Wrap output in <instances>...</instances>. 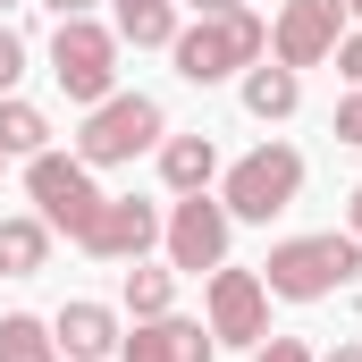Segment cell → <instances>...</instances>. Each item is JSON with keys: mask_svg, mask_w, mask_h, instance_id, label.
Listing matches in <instances>:
<instances>
[{"mask_svg": "<svg viewBox=\"0 0 362 362\" xmlns=\"http://www.w3.org/2000/svg\"><path fill=\"white\" fill-rule=\"evenodd\" d=\"M169 303H177V270H144V262L127 270V312L135 320H160Z\"/></svg>", "mask_w": 362, "mask_h": 362, "instance_id": "d6986e66", "label": "cell"}, {"mask_svg": "<svg viewBox=\"0 0 362 362\" xmlns=\"http://www.w3.org/2000/svg\"><path fill=\"white\" fill-rule=\"evenodd\" d=\"M346 236H362V185L346 194Z\"/></svg>", "mask_w": 362, "mask_h": 362, "instance_id": "d4e9b609", "label": "cell"}, {"mask_svg": "<svg viewBox=\"0 0 362 362\" xmlns=\"http://www.w3.org/2000/svg\"><path fill=\"white\" fill-rule=\"evenodd\" d=\"M362 270V236H286L270 245V262H262V286L286 295V303H320V295H337L346 278Z\"/></svg>", "mask_w": 362, "mask_h": 362, "instance_id": "7a4b0ae2", "label": "cell"}, {"mask_svg": "<svg viewBox=\"0 0 362 362\" xmlns=\"http://www.w3.org/2000/svg\"><path fill=\"white\" fill-rule=\"evenodd\" d=\"M0 362H59L51 320H34V312H8V320H0Z\"/></svg>", "mask_w": 362, "mask_h": 362, "instance_id": "ac0fdd59", "label": "cell"}, {"mask_svg": "<svg viewBox=\"0 0 362 362\" xmlns=\"http://www.w3.org/2000/svg\"><path fill=\"white\" fill-rule=\"evenodd\" d=\"M42 8H51V17H85L93 0H42Z\"/></svg>", "mask_w": 362, "mask_h": 362, "instance_id": "484cf974", "label": "cell"}, {"mask_svg": "<svg viewBox=\"0 0 362 362\" xmlns=\"http://www.w3.org/2000/svg\"><path fill=\"white\" fill-rule=\"evenodd\" d=\"M202 303H211L202 320H211L219 346H262V337H270V286H262L253 270H228V262H219Z\"/></svg>", "mask_w": 362, "mask_h": 362, "instance_id": "ba28073f", "label": "cell"}, {"mask_svg": "<svg viewBox=\"0 0 362 362\" xmlns=\"http://www.w3.org/2000/svg\"><path fill=\"white\" fill-rule=\"evenodd\" d=\"M51 262V219H0V278H34Z\"/></svg>", "mask_w": 362, "mask_h": 362, "instance_id": "9a60e30c", "label": "cell"}, {"mask_svg": "<svg viewBox=\"0 0 362 362\" xmlns=\"http://www.w3.org/2000/svg\"><path fill=\"white\" fill-rule=\"evenodd\" d=\"M51 76L68 101H110L118 93V34L110 25H93V17H59V34H51Z\"/></svg>", "mask_w": 362, "mask_h": 362, "instance_id": "277c9868", "label": "cell"}, {"mask_svg": "<svg viewBox=\"0 0 362 362\" xmlns=\"http://www.w3.org/2000/svg\"><path fill=\"white\" fill-rule=\"evenodd\" d=\"M194 17H228V8H245V0H185Z\"/></svg>", "mask_w": 362, "mask_h": 362, "instance_id": "cb8c5ba5", "label": "cell"}, {"mask_svg": "<svg viewBox=\"0 0 362 362\" xmlns=\"http://www.w3.org/2000/svg\"><path fill=\"white\" fill-rule=\"evenodd\" d=\"M0 152H8V160L51 152V118H42L34 101H8V93H0Z\"/></svg>", "mask_w": 362, "mask_h": 362, "instance_id": "2e32d148", "label": "cell"}, {"mask_svg": "<svg viewBox=\"0 0 362 362\" xmlns=\"http://www.w3.org/2000/svg\"><path fill=\"white\" fill-rule=\"evenodd\" d=\"M337 144H362V85L337 101Z\"/></svg>", "mask_w": 362, "mask_h": 362, "instance_id": "7402d4cb", "label": "cell"}, {"mask_svg": "<svg viewBox=\"0 0 362 362\" xmlns=\"http://www.w3.org/2000/svg\"><path fill=\"white\" fill-rule=\"evenodd\" d=\"M211 320H177V312H160V320H135L127 337H118V362H211Z\"/></svg>", "mask_w": 362, "mask_h": 362, "instance_id": "8fae6325", "label": "cell"}, {"mask_svg": "<svg viewBox=\"0 0 362 362\" xmlns=\"http://www.w3.org/2000/svg\"><path fill=\"white\" fill-rule=\"evenodd\" d=\"M295 194H303V152H295V144H262V152H245V160L228 169V185H219L228 219H278Z\"/></svg>", "mask_w": 362, "mask_h": 362, "instance_id": "5b68a950", "label": "cell"}, {"mask_svg": "<svg viewBox=\"0 0 362 362\" xmlns=\"http://www.w3.org/2000/svg\"><path fill=\"white\" fill-rule=\"evenodd\" d=\"M337 17H346V0H286V8H278V25H270L278 68H295V76H303V68H320V59L346 42V25H337Z\"/></svg>", "mask_w": 362, "mask_h": 362, "instance_id": "9c48e42d", "label": "cell"}, {"mask_svg": "<svg viewBox=\"0 0 362 362\" xmlns=\"http://www.w3.org/2000/svg\"><path fill=\"white\" fill-rule=\"evenodd\" d=\"M152 144H160V101L152 93H110V101H93V118L76 127V160L85 169H118V160H135Z\"/></svg>", "mask_w": 362, "mask_h": 362, "instance_id": "3957f363", "label": "cell"}, {"mask_svg": "<svg viewBox=\"0 0 362 362\" xmlns=\"http://www.w3.org/2000/svg\"><path fill=\"white\" fill-rule=\"evenodd\" d=\"M228 202H211V194H177V211L160 219V245H169V270H219L228 262Z\"/></svg>", "mask_w": 362, "mask_h": 362, "instance_id": "52a82bcc", "label": "cell"}, {"mask_svg": "<svg viewBox=\"0 0 362 362\" xmlns=\"http://www.w3.org/2000/svg\"><path fill=\"white\" fill-rule=\"evenodd\" d=\"M25 194H34V211L51 219V228H68V236H85L93 211H101V185L76 152H34L25 160Z\"/></svg>", "mask_w": 362, "mask_h": 362, "instance_id": "8992f818", "label": "cell"}, {"mask_svg": "<svg viewBox=\"0 0 362 362\" xmlns=\"http://www.w3.org/2000/svg\"><path fill=\"white\" fill-rule=\"evenodd\" d=\"M346 8H354V17H362V0H346Z\"/></svg>", "mask_w": 362, "mask_h": 362, "instance_id": "83f0119b", "label": "cell"}, {"mask_svg": "<svg viewBox=\"0 0 362 362\" xmlns=\"http://www.w3.org/2000/svg\"><path fill=\"white\" fill-rule=\"evenodd\" d=\"M295 101H303L295 68H245V110L253 118H295Z\"/></svg>", "mask_w": 362, "mask_h": 362, "instance_id": "e0dca14e", "label": "cell"}, {"mask_svg": "<svg viewBox=\"0 0 362 362\" xmlns=\"http://www.w3.org/2000/svg\"><path fill=\"white\" fill-rule=\"evenodd\" d=\"M253 362H320V354H312L303 337H262V346H253Z\"/></svg>", "mask_w": 362, "mask_h": 362, "instance_id": "ffe728a7", "label": "cell"}, {"mask_svg": "<svg viewBox=\"0 0 362 362\" xmlns=\"http://www.w3.org/2000/svg\"><path fill=\"white\" fill-rule=\"evenodd\" d=\"M262 51H270V25H262L253 8L194 17V25H177V42H169V59H177V76H185V85H219V76L253 68Z\"/></svg>", "mask_w": 362, "mask_h": 362, "instance_id": "6da1fadb", "label": "cell"}, {"mask_svg": "<svg viewBox=\"0 0 362 362\" xmlns=\"http://www.w3.org/2000/svg\"><path fill=\"white\" fill-rule=\"evenodd\" d=\"M320 362H362V346H337V354H320Z\"/></svg>", "mask_w": 362, "mask_h": 362, "instance_id": "4316f807", "label": "cell"}, {"mask_svg": "<svg viewBox=\"0 0 362 362\" xmlns=\"http://www.w3.org/2000/svg\"><path fill=\"white\" fill-rule=\"evenodd\" d=\"M110 34L135 42V51H169L177 42V0H118V25Z\"/></svg>", "mask_w": 362, "mask_h": 362, "instance_id": "5bb4252c", "label": "cell"}, {"mask_svg": "<svg viewBox=\"0 0 362 362\" xmlns=\"http://www.w3.org/2000/svg\"><path fill=\"white\" fill-rule=\"evenodd\" d=\"M0 169H8V152H0Z\"/></svg>", "mask_w": 362, "mask_h": 362, "instance_id": "f1b7e54d", "label": "cell"}, {"mask_svg": "<svg viewBox=\"0 0 362 362\" xmlns=\"http://www.w3.org/2000/svg\"><path fill=\"white\" fill-rule=\"evenodd\" d=\"M76 245H85L93 262H144V253L160 245V211L135 202V194H101V211H93V228Z\"/></svg>", "mask_w": 362, "mask_h": 362, "instance_id": "30bf717a", "label": "cell"}, {"mask_svg": "<svg viewBox=\"0 0 362 362\" xmlns=\"http://www.w3.org/2000/svg\"><path fill=\"white\" fill-rule=\"evenodd\" d=\"M337 68H346V76L362 85V34H346V42H337Z\"/></svg>", "mask_w": 362, "mask_h": 362, "instance_id": "603a6c76", "label": "cell"}, {"mask_svg": "<svg viewBox=\"0 0 362 362\" xmlns=\"http://www.w3.org/2000/svg\"><path fill=\"white\" fill-rule=\"evenodd\" d=\"M0 8H17V0H0Z\"/></svg>", "mask_w": 362, "mask_h": 362, "instance_id": "f546056e", "label": "cell"}, {"mask_svg": "<svg viewBox=\"0 0 362 362\" xmlns=\"http://www.w3.org/2000/svg\"><path fill=\"white\" fill-rule=\"evenodd\" d=\"M17 76H25V42H17V34H8V25H0V93L17 85Z\"/></svg>", "mask_w": 362, "mask_h": 362, "instance_id": "44dd1931", "label": "cell"}, {"mask_svg": "<svg viewBox=\"0 0 362 362\" xmlns=\"http://www.w3.org/2000/svg\"><path fill=\"white\" fill-rule=\"evenodd\" d=\"M51 337H59V354L68 362H118V312L110 303H59V320H51Z\"/></svg>", "mask_w": 362, "mask_h": 362, "instance_id": "7c38bea8", "label": "cell"}, {"mask_svg": "<svg viewBox=\"0 0 362 362\" xmlns=\"http://www.w3.org/2000/svg\"><path fill=\"white\" fill-rule=\"evenodd\" d=\"M160 177H169V194H202L219 177V144L211 135H169L160 144Z\"/></svg>", "mask_w": 362, "mask_h": 362, "instance_id": "4fadbf2b", "label": "cell"}]
</instances>
